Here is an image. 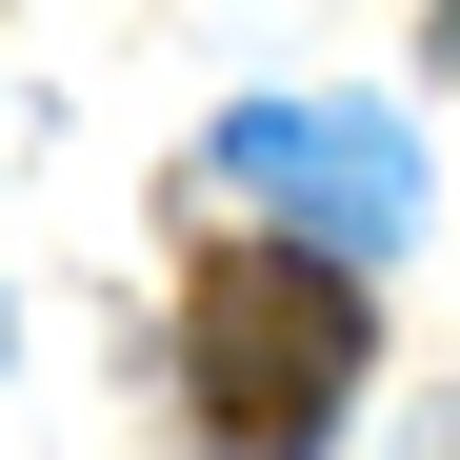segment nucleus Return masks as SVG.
<instances>
[{
	"label": "nucleus",
	"mask_w": 460,
	"mask_h": 460,
	"mask_svg": "<svg viewBox=\"0 0 460 460\" xmlns=\"http://www.w3.org/2000/svg\"><path fill=\"white\" fill-rule=\"evenodd\" d=\"M440 460H460V440H440Z\"/></svg>",
	"instance_id": "obj_4"
},
{
	"label": "nucleus",
	"mask_w": 460,
	"mask_h": 460,
	"mask_svg": "<svg viewBox=\"0 0 460 460\" xmlns=\"http://www.w3.org/2000/svg\"><path fill=\"white\" fill-rule=\"evenodd\" d=\"M220 181L280 200L300 241L360 261V280L420 241V161H401V120H380V101H241V120H220Z\"/></svg>",
	"instance_id": "obj_2"
},
{
	"label": "nucleus",
	"mask_w": 460,
	"mask_h": 460,
	"mask_svg": "<svg viewBox=\"0 0 460 460\" xmlns=\"http://www.w3.org/2000/svg\"><path fill=\"white\" fill-rule=\"evenodd\" d=\"M440 60H460V0H440Z\"/></svg>",
	"instance_id": "obj_3"
},
{
	"label": "nucleus",
	"mask_w": 460,
	"mask_h": 460,
	"mask_svg": "<svg viewBox=\"0 0 460 460\" xmlns=\"http://www.w3.org/2000/svg\"><path fill=\"white\" fill-rule=\"evenodd\" d=\"M360 360H380L360 261H321V241H241V261L181 280V420L220 460H321L341 401H360Z\"/></svg>",
	"instance_id": "obj_1"
}]
</instances>
